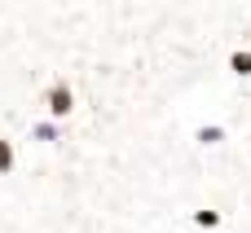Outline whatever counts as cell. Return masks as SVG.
<instances>
[{
    "instance_id": "7a4b0ae2",
    "label": "cell",
    "mask_w": 251,
    "mask_h": 233,
    "mask_svg": "<svg viewBox=\"0 0 251 233\" xmlns=\"http://www.w3.org/2000/svg\"><path fill=\"white\" fill-rule=\"evenodd\" d=\"M229 70H234V75H251V48H238V53L229 57Z\"/></svg>"
},
{
    "instance_id": "3957f363",
    "label": "cell",
    "mask_w": 251,
    "mask_h": 233,
    "mask_svg": "<svg viewBox=\"0 0 251 233\" xmlns=\"http://www.w3.org/2000/svg\"><path fill=\"white\" fill-rule=\"evenodd\" d=\"M194 225H199V229H216L221 216H216V211H194Z\"/></svg>"
},
{
    "instance_id": "277c9868",
    "label": "cell",
    "mask_w": 251,
    "mask_h": 233,
    "mask_svg": "<svg viewBox=\"0 0 251 233\" xmlns=\"http://www.w3.org/2000/svg\"><path fill=\"white\" fill-rule=\"evenodd\" d=\"M0 172H13V145L0 137Z\"/></svg>"
},
{
    "instance_id": "6da1fadb",
    "label": "cell",
    "mask_w": 251,
    "mask_h": 233,
    "mask_svg": "<svg viewBox=\"0 0 251 233\" xmlns=\"http://www.w3.org/2000/svg\"><path fill=\"white\" fill-rule=\"evenodd\" d=\"M44 101H49V115H53V119H66V115L75 110V93H71L66 84H53Z\"/></svg>"
}]
</instances>
